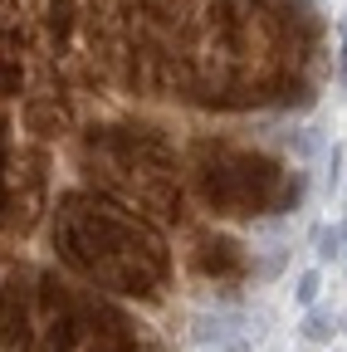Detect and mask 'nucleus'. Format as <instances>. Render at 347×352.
I'll return each instance as SVG.
<instances>
[{
  "mask_svg": "<svg viewBox=\"0 0 347 352\" xmlns=\"http://www.w3.org/2000/svg\"><path fill=\"white\" fill-rule=\"evenodd\" d=\"M342 226H333V230H318V259H337L342 254Z\"/></svg>",
  "mask_w": 347,
  "mask_h": 352,
  "instance_id": "11",
  "label": "nucleus"
},
{
  "mask_svg": "<svg viewBox=\"0 0 347 352\" xmlns=\"http://www.w3.org/2000/svg\"><path fill=\"white\" fill-rule=\"evenodd\" d=\"M337 328H333V314H323V308H313V314L309 318H303V338H309V342H328Z\"/></svg>",
  "mask_w": 347,
  "mask_h": 352,
  "instance_id": "9",
  "label": "nucleus"
},
{
  "mask_svg": "<svg viewBox=\"0 0 347 352\" xmlns=\"http://www.w3.org/2000/svg\"><path fill=\"white\" fill-rule=\"evenodd\" d=\"M196 186L215 215H279L298 206V171L284 162L230 147V142H201L196 147Z\"/></svg>",
  "mask_w": 347,
  "mask_h": 352,
  "instance_id": "3",
  "label": "nucleus"
},
{
  "mask_svg": "<svg viewBox=\"0 0 347 352\" xmlns=\"http://www.w3.org/2000/svg\"><path fill=\"white\" fill-rule=\"evenodd\" d=\"M78 25V0H49V34L64 44Z\"/></svg>",
  "mask_w": 347,
  "mask_h": 352,
  "instance_id": "8",
  "label": "nucleus"
},
{
  "mask_svg": "<svg viewBox=\"0 0 347 352\" xmlns=\"http://www.w3.org/2000/svg\"><path fill=\"white\" fill-rule=\"evenodd\" d=\"M83 171L98 196L127 206L133 215L181 220V182L177 157L152 127H103L83 142Z\"/></svg>",
  "mask_w": 347,
  "mask_h": 352,
  "instance_id": "2",
  "label": "nucleus"
},
{
  "mask_svg": "<svg viewBox=\"0 0 347 352\" xmlns=\"http://www.w3.org/2000/svg\"><path fill=\"white\" fill-rule=\"evenodd\" d=\"M342 333H347V314H342Z\"/></svg>",
  "mask_w": 347,
  "mask_h": 352,
  "instance_id": "14",
  "label": "nucleus"
},
{
  "mask_svg": "<svg viewBox=\"0 0 347 352\" xmlns=\"http://www.w3.org/2000/svg\"><path fill=\"white\" fill-rule=\"evenodd\" d=\"M25 94V59L15 44H0V98Z\"/></svg>",
  "mask_w": 347,
  "mask_h": 352,
  "instance_id": "7",
  "label": "nucleus"
},
{
  "mask_svg": "<svg viewBox=\"0 0 347 352\" xmlns=\"http://www.w3.org/2000/svg\"><path fill=\"white\" fill-rule=\"evenodd\" d=\"M54 250L74 274L122 298H157L171 279L161 230L98 191H69L59 201Z\"/></svg>",
  "mask_w": 347,
  "mask_h": 352,
  "instance_id": "1",
  "label": "nucleus"
},
{
  "mask_svg": "<svg viewBox=\"0 0 347 352\" xmlns=\"http://www.w3.org/2000/svg\"><path fill=\"white\" fill-rule=\"evenodd\" d=\"M342 50H347V20H342Z\"/></svg>",
  "mask_w": 347,
  "mask_h": 352,
  "instance_id": "13",
  "label": "nucleus"
},
{
  "mask_svg": "<svg viewBox=\"0 0 347 352\" xmlns=\"http://www.w3.org/2000/svg\"><path fill=\"white\" fill-rule=\"evenodd\" d=\"M25 127L34 132L39 142H54V138H64V132L74 127L69 103H64L59 94H34V98H25Z\"/></svg>",
  "mask_w": 347,
  "mask_h": 352,
  "instance_id": "6",
  "label": "nucleus"
},
{
  "mask_svg": "<svg viewBox=\"0 0 347 352\" xmlns=\"http://www.w3.org/2000/svg\"><path fill=\"white\" fill-rule=\"evenodd\" d=\"M10 122H0V226L30 235L49 201V157L39 147H10Z\"/></svg>",
  "mask_w": 347,
  "mask_h": 352,
  "instance_id": "4",
  "label": "nucleus"
},
{
  "mask_svg": "<svg viewBox=\"0 0 347 352\" xmlns=\"http://www.w3.org/2000/svg\"><path fill=\"white\" fill-rule=\"evenodd\" d=\"M337 176H342V147L333 142V152H328V186H337Z\"/></svg>",
  "mask_w": 347,
  "mask_h": 352,
  "instance_id": "12",
  "label": "nucleus"
},
{
  "mask_svg": "<svg viewBox=\"0 0 347 352\" xmlns=\"http://www.w3.org/2000/svg\"><path fill=\"white\" fill-rule=\"evenodd\" d=\"M318 289H323V279H318V270H303V274H298V289H293V298H298L303 308H313V298H318Z\"/></svg>",
  "mask_w": 347,
  "mask_h": 352,
  "instance_id": "10",
  "label": "nucleus"
},
{
  "mask_svg": "<svg viewBox=\"0 0 347 352\" xmlns=\"http://www.w3.org/2000/svg\"><path fill=\"white\" fill-rule=\"evenodd\" d=\"M191 264H196V274L201 279H215V284H235L245 279V250L230 240V235H201L196 250H191Z\"/></svg>",
  "mask_w": 347,
  "mask_h": 352,
  "instance_id": "5",
  "label": "nucleus"
}]
</instances>
